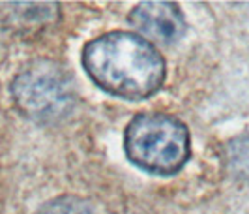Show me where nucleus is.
<instances>
[{
	"label": "nucleus",
	"instance_id": "39448f33",
	"mask_svg": "<svg viewBox=\"0 0 249 214\" xmlns=\"http://www.w3.org/2000/svg\"><path fill=\"white\" fill-rule=\"evenodd\" d=\"M36 214H96L94 209L87 201L73 197V195H62L56 199H51L37 209Z\"/></svg>",
	"mask_w": 249,
	"mask_h": 214
},
{
	"label": "nucleus",
	"instance_id": "423d86ee",
	"mask_svg": "<svg viewBox=\"0 0 249 214\" xmlns=\"http://www.w3.org/2000/svg\"><path fill=\"white\" fill-rule=\"evenodd\" d=\"M232 167L238 173L246 175L248 173V160H249V139H240L232 147V154L229 156Z\"/></svg>",
	"mask_w": 249,
	"mask_h": 214
},
{
	"label": "nucleus",
	"instance_id": "7ed1b4c3",
	"mask_svg": "<svg viewBox=\"0 0 249 214\" xmlns=\"http://www.w3.org/2000/svg\"><path fill=\"white\" fill-rule=\"evenodd\" d=\"M12 92L19 109L36 120H54L71 105L70 81L51 64H37L13 81Z\"/></svg>",
	"mask_w": 249,
	"mask_h": 214
},
{
	"label": "nucleus",
	"instance_id": "f257e3e1",
	"mask_svg": "<svg viewBox=\"0 0 249 214\" xmlns=\"http://www.w3.org/2000/svg\"><path fill=\"white\" fill-rule=\"evenodd\" d=\"M83 66L90 79L112 96L144 100L161 87L165 60L148 39L133 32H107L88 41Z\"/></svg>",
	"mask_w": 249,
	"mask_h": 214
},
{
	"label": "nucleus",
	"instance_id": "f03ea898",
	"mask_svg": "<svg viewBox=\"0 0 249 214\" xmlns=\"http://www.w3.org/2000/svg\"><path fill=\"white\" fill-rule=\"evenodd\" d=\"M125 154L131 164L154 175H175L189 160V132L178 118L141 113L125 128Z\"/></svg>",
	"mask_w": 249,
	"mask_h": 214
},
{
	"label": "nucleus",
	"instance_id": "20e7f679",
	"mask_svg": "<svg viewBox=\"0 0 249 214\" xmlns=\"http://www.w3.org/2000/svg\"><path fill=\"white\" fill-rule=\"evenodd\" d=\"M131 25L150 39L173 43L186 32V19L173 2H141L129 13Z\"/></svg>",
	"mask_w": 249,
	"mask_h": 214
}]
</instances>
